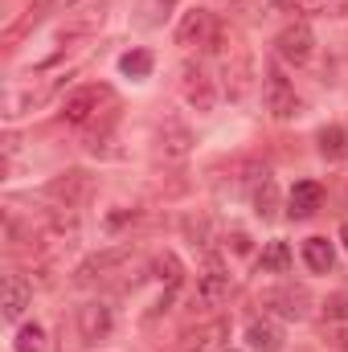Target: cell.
Returning <instances> with one entry per match:
<instances>
[{"label": "cell", "instance_id": "6da1fadb", "mask_svg": "<svg viewBox=\"0 0 348 352\" xmlns=\"http://www.w3.org/2000/svg\"><path fill=\"white\" fill-rule=\"evenodd\" d=\"M259 303H262V311L266 316H274V320H307L312 316V291L303 287V283H279V287H266L259 295Z\"/></svg>", "mask_w": 348, "mask_h": 352}, {"label": "cell", "instance_id": "7a4b0ae2", "mask_svg": "<svg viewBox=\"0 0 348 352\" xmlns=\"http://www.w3.org/2000/svg\"><path fill=\"white\" fill-rule=\"evenodd\" d=\"M217 54H221V90H226V98H246L250 87H254V54L242 45V41H234L230 50L226 45H217Z\"/></svg>", "mask_w": 348, "mask_h": 352}, {"label": "cell", "instance_id": "3957f363", "mask_svg": "<svg viewBox=\"0 0 348 352\" xmlns=\"http://www.w3.org/2000/svg\"><path fill=\"white\" fill-rule=\"evenodd\" d=\"M111 102H115V94H111L107 87L87 82V87L70 90V94L62 98V119L74 123V127H87V123H98V115H102Z\"/></svg>", "mask_w": 348, "mask_h": 352}, {"label": "cell", "instance_id": "277c9868", "mask_svg": "<svg viewBox=\"0 0 348 352\" xmlns=\"http://www.w3.org/2000/svg\"><path fill=\"white\" fill-rule=\"evenodd\" d=\"M262 107L270 111V119H291L299 111L295 82L287 78V70L279 62H266V70H262Z\"/></svg>", "mask_w": 348, "mask_h": 352}, {"label": "cell", "instance_id": "5b68a950", "mask_svg": "<svg viewBox=\"0 0 348 352\" xmlns=\"http://www.w3.org/2000/svg\"><path fill=\"white\" fill-rule=\"evenodd\" d=\"M217 33H221V21L209 8H184L176 21V45L184 50H213Z\"/></svg>", "mask_w": 348, "mask_h": 352}, {"label": "cell", "instance_id": "8992f818", "mask_svg": "<svg viewBox=\"0 0 348 352\" xmlns=\"http://www.w3.org/2000/svg\"><path fill=\"white\" fill-rule=\"evenodd\" d=\"M274 54H279V62H287V66H307L312 54H316V33H312V25H307V21L283 25L279 37H274Z\"/></svg>", "mask_w": 348, "mask_h": 352}, {"label": "cell", "instance_id": "52a82bcc", "mask_svg": "<svg viewBox=\"0 0 348 352\" xmlns=\"http://www.w3.org/2000/svg\"><path fill=\"white\" fill-rule=\"evenodd\" d=\"M180 94H184V102H188L193 111H201V115H209V111L217 107V82L209 78V70H205L201 62H184V66H180Z\"/></svg>", "mask_w": 348, "mask_h": 352}, {"label": "cell", "instance_id": "ba28073f", "mask_svg": "<svg viewBox=\"0 0 348 352\" xmlns=\"http://www.w3.org/2000/svg\"><path fill=\"white\" fill-rule=\"evenodd\" d=\"M131 254H135V246H107V250L90 254L87 263H78V270H74V283H78V287H94L98 278H111V274L127 263Z\"/></svg>", "mask_w": 348, "mask_h": 352}, {"label": "cell", "instance_id": "9c48e42d", "mask_svg": "<svg viewBox=\"0 0 348 352\" xmlns=\"http://www.w3.org/2000/svg\"><path fill=\"white\" fill-rule=\"evenodd\" d=\"M90 192H94V180H90V173H83V168H70V173L54 176V180L45 184V197L58 201V209H78Z\"/></svg>", "mask_w": 348, "mask_h": 352}, {"label": "cell", "instance_id": "30bf717a", "mask_svg": "<svg viewBox=\"0 0 348 352\" xmlns=\"http://www.w3.org/2000/svg\"><path fill=\"white\" fill-rule=\"evenodd\" d=\"M234 295V278L221 266H209L205 274H197V291H193V307L197 311H213Z\"/></svg>", "mask_w": 348, "mask_h": 352}, {"label": "cell", "instance_id": "8fae6325", "mask_svg": "<svg viewBox=\"0 0 348 352\" xmlns=\"http://www.w3.org/2000/svg\"><path fill=\"white\" fill-rule=\"evenodd\" d=\"M74 324H78V340H83V344H102V340L111 336V328H115V316H111L107 303L90 299V303H83V307L74 311Z\"/></svg>", "mask_w": 348, "mask_h": 352}, {"label": "cell", "instance_id": "7c38bea8", "mask_svg": "<svg viewBox=\"0 0 348 352\" xmlns=\"http://www.w3.org/2000/svg\"><path fill=\"white\" fill-rule=\"evenodd\" d=\"M226 349H230V320H221V316L184 332V352H226Z\"/></svg>", "mask_w": 348, "mask_h": 352}, {"label": "cell", "instance_id": "4fadbf2b", "mask_svg": "<svg viewBox=\"0 0 348 352\" xmlns=\"http://www.w3.org/2000/svg\"><path fill=\"white\" fill-rule=\"evenodd\" d=\"M29 303H33V283H29L25 274L8 270V274H4V299H0V316H4V324H17V320L29 311Z\"/></svg>", "mask_w": 348, "mask_h": 352}, {"label": "cell", "instance_id": "5bb4252c", "mask_svg": "<svg viewBox=\"0 0 348 352\" xmlns=\"http://www.w3.org/2000/svg\"><path fill=\"white\" fill-rule=\"evenodd\" d=\"M193 144H197L193 127L180 123L176 115H164V123H160V152H164V160H184L193 152Z\"/></svg>", "mask_w": 348, "mask_h": 352}, {"label": "cell", "instance_id": "9a60e30c", "mask_svg": "<svg viewBox=\"0 0 348 352\" xmlns=\"http://www.w3.org/2000/svg\"><path fill=\"white\" fill-rule=\"evenodd\" d=\"M320 205H324V188H320V180H295V188L287 192V217H291V221H307V217H316Z\"/></svg>", "mask_w": 348, "mask_h": 352}, {"label": "cell", "instance_id": "2e32d148", "mask_svg": "<svg viewBox=\"0 0 348 352\" xmlns=\"http://www.w3.org/2000/svg\"><path fill=\"white\" fill-rule=\"evenodd\" d=\"M246 344H250V352H283V328L270 316L250 320L246 324Z\"/></svg>", "mask_w": 348, "mask_h": 352}, {"label": "cell", "instance_id": "e0dca14e", "mask_svg": "<svg viewBox=\"0 0 348 352\" xmlns=\"http://www.w3.org/2000/svg\"><path fill=\"white\" fill-rule=\"evenodd\" d=\"M316 144H320V156H324L328 164L348 160V127H345V123H328V127H320Z\"/></svg>", "mask_w": 348, "mask_h": 352}, {"label": "cell", "instance_id": "ac0fdd59", "mask_svg": "<svg viewBox=\"0 0 348 352\" xmlns=\"http://www.w3.org/2000/svg\"><path fill=\"white\" fill-rule=\"evenodd\" d=\"M303 263H307V270H316V274H328L336 266V246L328 238H307L303 242Z\"/></svg>", "mask_w": 348, "mask_h": 352}, {"label": "cell", "instance_id": "d6986e66", "mask_svg": "<svg viewBox=\"0 0 348 352\" xmlns=\"http://www.w3.org/2000/svg\"><path fill=\"white\" fill-rule=\"evenodd\" d=\"M291 246L287 242H266L262 246V254H259V270L262 274H287L291 270Z\"/></svg>", "mask_w": 348, "mask_h": 352}, {"label": "cell", "instance_id": "ffe728a7", "mask_svg": "<svg viewBox=\"0 0 348 352\" xmlns=\"http://www.w3.org/2000/svg\"><path fill=\"white\" fill-rule=\"evenodd\" d=\"M152 274H156L168 291H176V287L184 283V266H180V258H176L173 250H160V254L152 258Z\"/></svg>", "mask_w": 348, "mask_h": 352}, {"label": "cell", "instance_id": "44dd1931", "mask_svg": "<svg viewBox=\"0 0 348 352\" xmlns=\"http://www.w3.org/2000/svg\"><path fill=\"white\" fill-rule=\"evenodd\" d=\"M291 8L303 16H332V21L348 16V0H291Z\"/></svg>", "mask_w": 348, "mask_h": 352}, {"label": "cell", "instance_id": "7402d4cb", "mask_svg": "<svg viewBox=\"0 0 348 352\" xmlns=\"http://www.w3.org/2000/svg\"><path fill=\"white\" fill-rule=\"evenodd\" d=\"M102 21H107V8H102V4H98V8H83L78 16H70V21L62 25V37H83V33H94Z\"/></svg>", "mask_w": 348, "mask_h": 352}, {"label": "cell", "instance_id": "603a6c76", "mask_svg": "<svg viewBox=\"0 0 348 352\" xmlns=\"http://www.w3.org/2000/svg\"><path fill=\"white\" fill-rule=\"evenodd\" d=\"M254 213L262 221H270L279 213V184H274V176H266V180L254 184Z\"/></svg>", "mask_w": 348, "mask_h": 352}, {"label": "cell", "instance_id": "cb8c5ba5", "mask_svg": "<svg viewBox=\"0 0 348 352\" xmlns=\"http://www.w3.org/2000/svg\"><path fill=\"white\" fill-rule=\"evenodd\" d=\"M152 66H156L152 50H127V54L119 58V70H123L127 78H148V74H152Z\"/></svg>", "mask_w": 348, "mask_h": 352}, {"label": "cell", "instance_id": "d4e9b609", "mask_svg": "<svg viewBox=\"0 0 348 352\" xmlns=\"http://www.w3.org/2000/svg\"><path fill=\"white\" fill-rule=\"evenodd\" d=\"M12 352H45V328L41 324H21L17 340H12Z\"/></svg>", "mask_w": 348, "mask_h": 352}, {"label": "cell", "instance_id": "484cf974", "mask_svg": "<svg viewBox=\"0 0 348 352\" xmlns=\"http://www.w3.org/2000/svg\"><path fill=\"white\" fill-rule=\"evenodd\" d=\"M176 0H140V25L144 29H156V25H164V16H168V8H173Z\"/></svg>", "mask_w": 348, "mask_h": 352}, {"label": "cell", "instance_id": "4316f807", "mask_svg": "<svg viewBox=\"0 0 348 352\" xmlns=\"http://www.w3.org/2000/svg\"><path fill=\"white\" fill-rule=\"evenodd\" d=\"M78 0H50V8H74Z\"/></svg>", "mask_w": 348, "mask_h": 352}, {"label": "cell", "instance_id": "83f0119b", "mask_svg": "<svg viewBox=\"0 0 348 352\" xmlns=\"http://www.w3.org/2000/svg\"><path fill=\"white\" fill-rule=\"evenodd\" d=\"M340 238H345V250H348V221L340 226Z\"/></svg>", "mask_w": 348, "mask_h": 352}, {"label": "cell", "instance_id": "f1b7e54d", "mask_svg": "<svg viewBox=\"0 0 348 352\" xmlns=\"http://www.w3.org/2000/svg\"><path fill=\"white\" fill-rule=\"evenodd\" d=\"M226 352H238V349H226Z\"/></svg>", "mask_w": 348, "mask_h": 352}]
</instances>
